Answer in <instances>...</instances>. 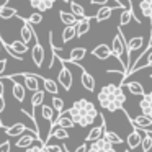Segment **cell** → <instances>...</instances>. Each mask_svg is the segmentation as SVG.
Masks as SVG:
<instances>
[{
  "label": "cell",
  "mask_w": 152,
  "mask_h": 152,
  "mask_svg": "<svg viewBox=\"0 0 152 152\" xmlns=\"http://www.w3.org/2000/svg\"><path fill=\"white\" fill-rule=\"evenodd\" d=\"M139 108H141L142 115L147 116V118L152 119V92L149 93H144L142 100L139 102Z\"/></svg>",
  "instance_id": "12"
},
{
  "label": "cell",
  "mask_w": 152,
  "mask_h": 152,
  "mask_svg": "<svg viewBox=\"0 0 152 152\" xmlns=\"http://www.w3.org/2000/svg\"><path fill=\"white\" fill-rule=\"evenodd\" d=\"M25 152H46V151H44V145L41 144V142H38V145H31V147H28Z\"/></svg>",
  "instance_id": "40"
},
{
  "label": "cell",
  "mask_w": 152,
  "mask_h": 152,
  "mask_svg": "<svg viewBox=\"0 0 152 152\" xmlns=\"http://www.w3.org/2000/svg\"><path fill=\"white\" fill-rule=\"evenodd\" d=\"M18 18L23 21V25H21V30H20V36H21L20 41L30 48V44L33 43V41H34V43H38V36H36V33H34L33 26H31V25L28 23L25 18H21V17H18Z\"/></svg>",
  "instance_id": "4"
},
{
  "label": "cell",
  "mask_w": 152,
  "mask_h": 152,
  "mask_svg": "<svg viewBox=\"0 0 152 152\" xmlns=\"http://www.w3.org/2000/svg\"><path fill=\"white\" fill-rule=\"evenodd\" d=\"M10 151H12V144H10V141L0 142V152H10Z\"/></svg>",
  "instance_id": "41"
},
{
  "label": "cell",
  "mask_w": 152,
  "mask_h": 152,
  "mask_svg": "<svg viewBox=\"0 0 152 152\" xmlns=\"http://www.w3.org/2000/svg\"><path fill=\"white\" fill-rule=\"evenodd\" d=\"M12 96L17 100L18 103H23L25 102V96H26V90H25L23 83L20 82H12Z\"/></svg>",
  "instance_id": "16"
},
{
  "label": "cell",
  "mask_w": 152,
  "mask_h": 152,
  "mask_svg": "<svg viewBox=\"0 0 152 152\" xmlns=\"http://www.w3.org/2000/svg\"><path fill=\"white\" fill-rule=\"evenodd\" d=\"M151 38H152V30H151Z\"/></svg>",
  "instance_id": "49"
},
{
  "label": "cell",
  "mask_w": 152,
  "mask_h": 152,
  "mask_svg": "<svg viewBox=\"0 0 152 152\" xmlns=\"http://www.w3.org/2000/svg\"><path fill=\"white\" fill-rule=\"evenodd\" d=\"M30 2V5L34 8V10H38L39 13H43V12L46 10H51V8L54 7V4H56V0H28Z\"/></svg>",
  "instance_id": "15"
},
{
  "label": "cell",
  "mask_w": 152,
  "mask_h": 152,
  "mask_svg": "<svg viewBox=\"0 0 152 152\" xmlns=\"http://www.w3.org/2000/svg\"><path fill=\"white\" fill-rule=\"evenodd\" d=\"M5 106H7V102H5L4 96H0V113L5 111Z\"/></svg>",
  "instance_id": "43"
},
{
  "label": "cell",
  "mask_w": 152,
  "mask_h": 152,
  "mask_svg": "<svg viewBox=\"0 0 152 152\" xmlns=\"http://www.w3.org/2000/svg\"><path fill=\"white\" fill-rule=\"evenodd\" d=\"M0 51H2V44H0Z\"/></svg>",
  "instance_id": "50"
},
{
  "label": "cell",
  "mask_w": 152,
  "mask_h": 152,
  "mask_svg": "<svg viewBox=\"0 0 152 152\" xmlns=\"http://www.w3.org/2000/svg\"><path fill=\"white\" fill-rule=\"evenodd\" d=\"M2 129H4V128H2Z\"/></svg>",
  "instance_id": "52"
},
{
  "label": "cell",
  "mask_w": 152,
  "mask_h": 152,
  "mask_svg": "<svg viewBox=\"0 0 152 152\" xmlns=\"http://www.w3.org/2000/svg\"><path fill=\"white\" fill-rule=\"evenodd\" d=\"M46 152H64V145H57V144H46L44 145Z\"/></svg>",
  "instance_id": "39"
},
{
  "label": "cell",
  "mask_w": 152,
  "mask_h": 152,
  "mask_svg": "<svg viewBox=\"0 0 152 152\" xmlns=\"http://www.w3.org/2000/svg\"><path fill=\"white\" fill-rule=\"evenodd\" d=\"M34 141H39L41 142L39 134H38L34 129H26V131H25V134L21 136L17 142H15V147H18V149H28V147H31V144H33ZM41 144H43V142H41Z\"/></svg>",
  "instance_id": "5"
},
{
  "label": "cell",
  "mask_w": 152,
  "mask_h": 152,
  "mask_svg": "<svg viewBox=\"0 0 152 152\" xmlns=\"http://www.w3.org/2000/svg\"><path fill=\"white\" fill-rule=\"evenodd\" d=\"M110 48H111V54L118 59V62H121V67L124 69V75H126V70L129 67V61H128V49H126V39L123 36L121 28H118Z\"/></svg>",
  "instance_id": "3"
},
{
  "label": "cell",
  "mask_w": 152,
  "mask_h": 152,
  "mask_svg": "<svg viewBox=\"0 0 152 152\" xmlns=\"http://www.w3.org/2000/svg\"><path fill=\"white\" fill-rule=\"evenodd\" d=\"M8 2H10V0H0V10L5 8V7H8Z\"/></svg>",
  "instance_id": "45"
},
{
  "label": "cell",
  "mask_w": 152,
  "mask_h": 152,
  "mask_svg": "<svg viewBox=\"0 0 152 152\" xmlns=\"http://www.w3.org/2000/svg\"><path fill=\"white\" fill-rule=\"evenodd\" d=\"M4 128V123H2V119H0V129Z\"/></svg>",
  "instance_id": "46"
},
{
  "label": "cell",
  "mask_w": 152,
  "mask_h": 152,
  "mask_svg": "<svg viewBox=\"0 0 152 152\" xmlns=\"http://www.w3.org/2000/svg\"><path fill=\"white\" fill-rule=\"evenodd\" d=\"M5 69H7V59H0V79L4 77Z\"/></svg>",
  "instance_id": "42"
},
{
  "label": "cell",
  "mask_w": 152,
  "mask_h": 152,
  "mask_svg": "<svg viewBox=\"0 0 152 152\" xmlns=\"http://www.w3.org/2000/svg\"><path fill=\"white\" fill-rule=\"evenodd\" d=\"M74 126L75 124H74V121L70 119V116L67 115V111H66V115H64V113L59 115L53 123H51V129L53 128H62V129H66V131H69V129L74 128Z\"/></svg>",
  "instance_id": "11"
},
{
  "label": "cell",
  "mask_w": 152,
  "mask_h": 152,
  "mask_svg": "<svg viewBox=\"0 0 152 152\" xmlns=\"http://www.w3.org/2000/svg\"><path fill=\"white\" fill-rule=\"evenodd\" d=\"M53 110H54V115L57 113V116L62 115L64 111V106H66V103H64V100L61 98V96H53Z\"/></svg>",
  "instance_id": "34"
},
{
  "label": "cell",
  "mask_w": 152,
  "mask_h": 152,
  "mask_svg": "<svg viewBox=\"0 0 152 152\" xmlns=\"http://www.w3.org/2000/svg\"><path fill=\"white\" fill-rule=\"evenodd\" d=\"M43 87H44V92L51 93V95L57 96V93H59V87H57V82H54L53 79H48V77H43Z\"/></svg>",
  "instance_id": "23"
},
{
  "label": "cell",
  "mask_w": 152,
  "mask_h": 152,
  "mask_svg": "<svg viewBox=\"0 0 152 152\" xmlns=\"http://www.w3.org/2000/svg\"><path fill=\"white\" fill-rule=\"evenodd\" d=\"M90 23H92V18L90 17L77 21V25H75V38H82L83 34L88 33L90 31Z\"/></svg>",
  "instance_id": "19"
},
{
  "label": "cell",
  "mask_w": 152,
  "mask_h": 152,
  "mask_svg": "<svg viewBox=\"0 0 152 152\" xmlns=\"http://www.w3.org/2000/svg\"><path fill=\"white\" fill-rule=\"evenodd\" d=\"M123 85H126V88L131 92V95L144 96V87H142L139 82H126V83H123Z\"/></svg>",
  "instance_id": "25"
},
{
  "label": "cell",
  "mask_w": 152,
  "mask_h": 152,
  "mask_svg": "<svg viewBox=\"0 0 152 152\" xmlns=\"http://www.w3.org/2000/svg\"><path fill=\"white\" fill-rule=\"evenodd\" d=\"M142 46H144V38H142V36H134V38H131V39L126 43V49H128V61H129L131 53L142 49Z\"/></svg>",
  "instance_id": "18"
},
{
  "label": "cell",
  "mask_w": 152,
  "mask_h": 152,
  "mask_svg": "<svg viewBox=\"0 0 152 152\" xmlns=\"http://www.w3.org/2000/svg\"><path fill=\"white\" fill-rule=\"evenodd\" d=\"M53 137L54 139H61V141H66V139H69V132H67L66 129H62V128H53V129H49V136H48V139H46V144L51 142Z\"/></svg>",
  "instance_id": "22"
},
{
  "label": "cell",
  "mask_w": 152,
  "mask_h": 152,
  "mask_svg": "<svg viewBox=\"0 0 152 152\" xmlns=\"http://www.w3.org/2000/svg\"><path fill=\"white\" fill-rule=\"evenodd\" d=\"M141 147H142V152H151V149H152V131H149V132L142 131Z\"/></svg>",
  "instance_id": "29"
},
{
  "label": "cell",
  "mask_w": 152,
  "mask_h": 152,
  "mask_svg": "<svg viewBox=\"0 0 152 152\" xmlns=\"http://www.w3.org/2000/svg\"><path fill=\"white\" fill-rule=\"evenodd\" d=\"M67 115L70 116L74 124H79L80 128L93 126L95 119L100 118L98 108L87 98H80L77 102H74V105L67 110Z\"/></svg>",
  "instance_id": "1"
},
{
  "label": "cell",
  "mask_w": 152,
  "mask_h": 152,
  "mask_svg": "<svg viewBox=\"0 0 152 152\" xmlns=\"http://www.w3.org/2000/svg\"><path fill=\"white\" fill-rule=\"evenodd\" d=\"M87 152H118L115 145H111L105 139H98L95 142H90V145L87 147Z\"/></svg>",
  "instance_id": "9"
},
{
  "label": "cell",
  "mask_w": 152,
  "mask_h": 152,
  "mask_svg": "<svg viewBox=\"0 0 152 152\" xmlns=\"http://www.w3.org/2000/svg\"><path fill=\"white\" fill-rule=\"evenodd\" d=\"M64 4H70V0H62Z\"/></svg>",
  "instance_id": "47"
},
{
  "label": "cell",
  "mask_w": 152,
  "mask_h": 152,
  "mask_svg": "<svg viewBox=\"0 0 152 152\" xmlns=\"http://www.w3.org/2000/svg\"><path fill=\"white\" fill-rule=\"evenodd\" d=\"M8 48H10V49L13 51L15 54H18V56H23V54L28 53V49H30V48H28L26 44H23L20 39H17V41H13V43H10V44H8Z\"/></svg>",
  "instance_id": "28"
},
{
  "label": "cell",
  "mask_w": 152,
  "mask_h": 152,
  "mask_svg": "<svg viewBox=\"0 0 152 152\" xmlns=\"http://www.w3.org/2000/svg\"><path fill=\"white\" fill-rule=\"evenodd\" d=\"M28 23L30 25H39L41 21H43V13H39V12H34V13L30 15V18H28Z\"/></svg>",
  "instance_id": "38"
},
{
  "label": "cell",
  "mask_w": 152,
  "mask_h": 152,
  "mask_svg": "<svg viewBox=\"0 0 152 152\" xmlns=\"http://www.w3.org/2000/svg\"><path fill=\"white\" fill-rule=\"evenodd\" d=\"M75 38V26H66L62 31V43H69Z\"/></svg>",
  "instance_id": "37"
},
{
  "label": "cell",
  "mask_w": 152,
  "mask_h": 152,
  "mask_svg": "<svg viewBox=\"0 0 152 152\" xmlns=\"http://www.w3.org/2000/svg\"><path fill=\"white\" fill-rule=\"evenodd\" d=\"M124 152H131V151H129V149H126V151H124Z\"/></svg>",
  "instance_id": "48"
},
{
  "label": "cell",
  "mask_w": 152,
  "mask_h": 152,
  "mask_svg": "<svg viewBox=\"0 0 152 152\" xmlns=\"http://www.w3.org/2000/svg\"><path fill=\"white\" fill-rule=\"evenodd\" d=\"M139 10L144 17H151L152 13V0H139Z\"/></svg>",
  "instance_id": "33"
},
{
  "label": "cell",
  "mask_w": 152,
  "mask_h": 152,
  "mask_svg": "<svg viewBox=\"0 0 152 152\" xmlns=\"http://www.w3.org/2000/svg\"><path fill=\"white\" fill-rule=\"evenodd\" d=\"M80 82H82L83 88L88 90V92H93V90H95L96 83H95L93 75H92V74H88L85 69H82V67H80Z\"/></svg>",
  "instance_id": "13"
},
{
  "label": "cell",
  "mask_w": 152,
  "mask_h": 152,
  "mask_svg": "<svg viewBox=\"0 0 152 152\" xmlns=\"http://www.w3.org/2000/svg\"><path fill=\"white\" fill-rule=\"evenodd\" d=\"M5 93V85H4V79H0V96H4Z\"/></svg>",
  "instance_id": "44"
},
{
  "label": "cell",
  "mask_w": 152,
  "mask_h": 152,
  "mask_svg": "<svg viewBox=\"0 0 152 152\" xmlns=\"http://www.w3.org/2000/svg\"><path fill=\"white\" fill-rule=\"evenodd\" d=\"M85 56H87L85 48H74V49L70 51V56L67 57V59H61V61H66V62H70V64H77L79 61H82Z\"/></svg>",
  "instance_id": "20"
},
{
  "label": "cell",
  "mask_w": 152,
  "mask_h": 152,
  "mask_svg": "<svg viewBox=\"0 0 152 152\" xmlns=\"http://www.w3.org/2000/svg\"><path fill=\"white\" fill-rule=\"evenodd\" d=\"M100 118H102V124L100 126H92V129L88 131V134L85 136V142L88 144V142H95L98 141V139L103 137V134H105L106 131V121H105V116L100 115Z\"/></svg>",
  "instance_id": "8"
},
{
  "label": "cell",
  "mask_w": 152,
  "mask_h": 152,
  "mask_svg": "<svg viewBox=\"0 0 152 152\" xmlns=\"http://www.w3.org/2000/svg\"><path fill=\"white\" fill-rule=\"evenodd\" d=\"M13 17H18V12L15 7H5V8L0 10V18H2V20H10V18H13Z\"/></svg>",
  "instance_id": "35"
},
{
  "label": "cell",
  "mask_w": 152,
  "mask_h": 152,
  "mask_svg": "<svg viewBox=\"0 0 152 152\" xmlns=\"http://www.w3.org/2000/svg\"><path fill=\"white\" fill-rule=\"evenodd\" d=\"M59 18L66 26H75L77 21H79V18H75L72 13H67V12H64V10L59 12Z\"/></svg>",
  "instance_id": "27"
},
{
  "label": "cell",
  "mask_w": 152,
  "mask_h": 152,
  "mask_svg": "<svg viewBox=\"0 0 152 152\" xmlns=\"http://www.w3.org/2000/svg\"><path fill=\"white\" fill-rule=\"evenodd\" d=\"M41 115H43V118L46 119V121H49V123H53L54 121V110H53V106L51 105H41Z\"/></svg>",
  "instance_id": "36"
},
{
  "label": "cell",
  "mask_w": 152,
  "mask_h": 152,
  "mask_svg": "<svg viewBox=\"0 0 152 152\" xmlns=\"http://www.w3.org/2000/svg\"><path fill=\"white\" fill-rule=\"evenodd\" d=\"M98 103L102 108H105L106 111H118L123 110L126 102V95L123 92L121 85H116V83H108V85H103L102 90L98 92Z\"/></svg>",
  "instance_id": "2"
},
{
  "label": "cell",
  "mask_w": 152,
  "mask_h": 152,
  "mask_svg": "<svg viewBox=\"0 0 152 152\" xmlns=\"http://www.w3.org/2000/svg\"><path fill=\"white\" fill-rule=\"evenodd\" d=\"M21 77H23V87L25 90H31V92H38L39 88V83H43V77L36 75V74H30V72H21Z\"/></svg>",
  "instance_id": "6"
},
{
  "label": "cell",
  "mask_w": 152,
  "mask_h": 152,
  "mask_svg": "<svg viewBox=\"0 0 152 152\" xmlns=\"http://www.w3.org/2000/svg\"><path fill=\"white\" fill-rule=\"evenodd\" d=\"M131 20H134L136 23H141V20L136 17L132 10H124V12L121 13V17H119V25H121V26H124V25H128Z\"/></svg>",
  "instance_id": "26"
},
{
  "label": "cell",
  "mask_w": 152,
  "mask_h": 152,
  "mask_svg": "<svg viewBox=\"0 0 152 152\" xmlns=\"http://www.w3.org/2000/svg\"><path fill=\"white\" fill-rule=\"evenodd\" d=\"M44 96H46V92H44V90H38V92L33 93V96H31V105H33V110H38V106L43 105Z\"/></svg>",
  "instance_id": "31"
},
{
  "label": "cell",
  "mask_w": 152,
  "mask_h": 152,
  "mask_svg": "<svg viewBox=\"0 0 152 152\" xmlns=\"http://www.w3.org/2000/svg\"><path fill=\"white\" fill-rule=\"evenodd\" d=\"M103 139H105V141H108L111 145H121L123 142H124L121 136L116 134L115 131H105V134H103Z\"/></svg>",
  "instance_id": "24"
},
{
  "label": "cell",
  "mask_w": 152,
  "mask_h": 152,
  "mask_svg": "<svg viewBox=\"0 0 152 152\" xmlns=\"http://www.w3.org/2000/svg\"><path fill=\"white\" fill-rule=\"evenodd\" d=\"M141 141H142V129H137L132 126L131 132L128 134V139H126V144H128L129 151H134L141 145Z\"/></svg>",
  "instance_id": "10"
},
{
  "label": "cell",
  "mask_w": 152,
  "mask_h": 152,
  "mask_svg": "<svg viewBox=\"0 0 152 152\" xmlns=\"http://www.w3.org/2000/svg\"><path fill=\"white\" fill-rule=\"evenodd\" d=\"M70 10H72L70 13H72L75 18H79V20H83V18H87L83 7H82L80 4H77V2H70Z\"/></svg>",
  "instance_id": "30"
},
{
  "label": "cell",
  "mask_w": 152,
  "mask_h": 152,
  "mask_svg": "<svg viewBox=\"0 0 152 152\" xmlns=\"http://www.w3.org/2000/svg\"><path fill=\"white\" fill-rule=\"evenodd\" d=\"M26 126L23 124V123H17V124L10 126V128H5V134L8 136V137H18V136H23L25 131H26Z\"/></svg>",
  "instance_id": "21"
},
{
  "label": "cell",
  "mask_w": 152,
  "mask_h": 152,
  "mask_svg": "<svg viewBox=\"0 0 152 152\" xmlns=\"http://www.w3.org/2000/svg\"><path fill=\"white\" fill-rule=\"evenodd\" d=\"M92 56H95L96 59H100V61H106L110 56H113L111 48L106 46V44H98L95 49H92Z\"/></svg>",
  "instance_id": "17"
},
{
  "label": "cell",
  "mask_w": 152,
  "mask_h": 152,
  "mask_svg": "<svg viewBox=\"0 0 152 152\" xmlns=\"http://www.w3.org/2000/svg\"><path fill=\"white\" fill-rule=\"evenodd\" d=\"M59 62H61V70H59V74H57V82L61 83V87H62L66 92H69V90L72 88V72L67 69V66L61 59H59Z\"/></svg>",
  "instance_id": "7"
},
{
  "label": "cell",
  "mask_w": 152,
  "mask_h": 152,
  "mask_svg": "<svg viewBox=\"0 0 152 152\" xmlns=\"http://www.w3.org/2000/svg\"><path fill=\"white\" fill-rule=\"evenodd\" d=\"M151 79H152V74H151Z\"/></svg>",
  "instance_id": "51"
},
{
  "label": "cell",
  "mask_w": 152,
  "mask_h": 152,
  "mask_svg": "<svg viewBox=\"0 0 152 152\" xmlns=\"http://www.w3.org/2000/svg\"><path fill=\"white\" fill-rule=\"evenodd\" d=\"M113 10H115V8H110V7H102V8H100V10H98V13H96L95 20L98 21V23H102V21L108 20V18L111 17Z\"/></svg>",
  "instance_id": "32"
},
{
  "label": "cell",
  "mask_w": 152,
  "mask_h": 152,
  "mask_svg": "<svg viewBox=\"0 0 152 152\" xmlns=\"http://www.w3.org/2000/svg\"><path fill=\"white\" fill-rule=\"evenodd\" d=\"M31 57H33V62L36 64V67L43 66V61H44V48L41 46V43H34V46L31 48Z\"/></svg>",
  "instance_id": "14"
}]
</instances>
